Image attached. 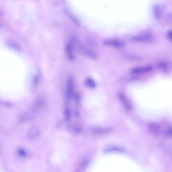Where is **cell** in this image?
Instances as JSON below:
<instances>
[{
  "instance_id": "6",
  "label": "cell",
  "mask_w": 172,
  "mask_h": 172,
  "mask_svg": "<svg viewBox=\"0 0 172 172\" xmlns=\"http://www.w3.org/2000/svg\"><path fill=\"white\" fill-rule=\"evenodd\" d=\"M119 98L125 111L128 112L131 111V106L124 95L122 93L119 94Z\"/></svg>"
},
{
  "instance_id": "8",
  "label": "cell",
  "mask_w": 172,
  "mask_h": 172,
  "mask_svg": "<svg viewBox=\"0 0 172 172\" xmlns=\"http://www.w3.org/2000/svg\"><path fill=\"white\" fill-rule=\"evenodd\" d=\"M152 68L150 66L145 67H139L134 68L131 70L133 73L136 74H141L145 73L151 71Z\"/></svg>"
},
{
  "instance_id": "10",
  "label": "cell",
  "mask_w": 172,
  "mask_h": 172,
  "mask_svg": "<svg viewBox=\"0 0 172 172\" xmlns=\"http://www.w3.org/2000/svg\"><path fill=\"white\" fill-rule=\"evenodd\" d=\"M149 131L153 134H158L160 131V126L156 123H150L148 125Z\"/></svg>"
},
{
  "instance_id": "15",
  "label": "cell",
  "mask_w": 172,
  "mask_h": 172,
  "mask_svg": "<svg viewBox=\"0 0 172 172\" xmlns=\"http://www.w3.org/2000/svg\"><path fill=\"white\" fill-rule=\"evenodd\" d=\"M85 84L88 87L91 88H94L96 87V83L93 79L88 78L85 80Z\"/></svg>"
},
{
  "instance_id": "3",
  "label": "cell",
  "mask_w": 172,
  "mask_h": 172,
  "mask_svg": "<svg viewBox=\"0 0 172 172\" xmlns=\"http://www.w3.org/2000/svg\"><path fill=\"white\" fill-rule=\"evenodd\" d=\"M103 44L106 45L117 48H121L124 47V43L119 40L107 39L103 41Z\"/></svg>"
},
{
  "instance_id": "16",
  "label": "cell",
  "mask_w": 172,
  "mask_h": 172,
  "mask_svg": "<svg viewBox=\"0 0 172 172\" xmlns=\"http://www.w3.org/2000/svg\"><path fill=\"white\" fill-rule=\"evenodd\" d=\"M64 114L66 119L67 120H69L71 118V111L69 106L67 104L65 110Z\"/></svg>"
},
{
  "instance_id": "19",
  "label": "cell",
  "mask_w": 172,
  "mask_h": 172,
  "mask_svg": "<svg viewBox=\"0 0 172 172\" xmlns=\"http://www.w3.org/2000/svg\"><path fill=\"white\" fill-rule=\"evenodd\" d=\"M164 134L167 136L172 137V127L170 128L165 130Z\"/></svg>"
},
{
  "instance_id": "12",
  "label": "cell",
  "mask_w": 172,
  "mask_h": 172,
  "mask_svg": "<svg viewBox=\"0 0 172 172\" xmlns=\"http://www.w3.org/2000/svg\"><path fill=\"white\" fill-rule=\"evenodd\" d=\"M104 152L105 153L118 152L124 153L125 150L124 149L120 148V147L116 146H112L107 148L104 150Z\"/></svg>"
},
{
  "instance_id": "7",
  "label": "cell",
  "mask_w": 172,
  "mask_h": 172,
  "mask_svg": "<svg viewBox=\"0 0 172 172\" xmlns=\"http://www.w3.org/2000/svg\"><path fill=\"white\" fill-rule=\"evenodd\" d=\"M158 67L165 73H169L172 71V62H160Z\"/></svg>"
},
{
  "instance_id": "11",
  "label": "cell",
  "mask_w": 172,
  "mask_h": 172,
  "mask_svg": "<svg viewBox=\"0 0 172 172\" xmlns=\"http://www.w3.org/2000/svg\"><path fill=\"white\" fill-rule=\"evenodd\" d=\"M73 48L71 44L69 43H68L66 47V54L68 58L70 60H73L74 59V56L73 52Z\"/></svg>"
},
{
  "instance_id": "9",
  "label": "cell",
  "mask_w": 172,
  "mask_h": 172,
  "mask_svg": "<svg viewBox=\"0 0 172 172\" xmlns=\"http://www.w3.org/2000/svg\"><path fill=\"white\" fill-rule=\"evenodd\" d=\"M112 129L109 128H95L92 129V133L96 135H103L111 133Z\"/></svg>"
},
{
  "instance_id": "20",
  "label": "cell",
  "mask_w": 172,
  "mask_h": 172,
  "mask_svg": "<svg viewBox=\"0 0 172 172\" xmlns=\"http://www.w3.org/2000/svg\"><path fill=\"white\" fill-rule=\"evenodd\" d=\"M167 36L169 41H172V30H170L167 32Z\"/></svg>"
},
{
  "instance_id": "13",
  "label": "cell",
  "mask_w": 172,
  "mask_h": 172,
  "mask_svg": "<svg viewBox=\"0 0 172 172\" xmlns=\"http://www.w3.org/2000/svg\"><path fill=\"white\" fill-rule=\"evenodd\" d=\"M154 16L157 20H159L162 16V11L159 6L155 5L153 8Z\"/></svg>"
},
{
  "instance_id": "17",
  "label": "cell",
  "mask_w": 172,
  "mask_h": 172,
  "mask_svg": "<svg viewBox=\"0 0 172 172\" xmlns=\"http://www.w3.org/2000/svg\"><path fill=\"white\" fill-rule=\"evenodd\" d=\"M17 154L20 157L23 158L26 157L27 155V152L22 148H19L17 150Z\"/></svg>"
},
{
  "instance_id": "14",
  "label": "cell",
  "mask_w": 172,
  "mask_h": 172,
  "mask_svg": "<svg viewBox=\"0 0 172 172\" xmlns=\"http://www.w3.org/2000/svg\"><path fill=\"white\" fill-rule=\"evenodd\" d=\"M70 129L72 133L76 134H80L82 131V129L80 126L77 124L70 125Z\"/></svg>"
},
{
  "instance_id": "5",
  "label": "cell",
  "mask_w": 172,
  "mask_h": 172,
  "mask_svg": "<svg viewBox=\"0 0 172 172\" xmlns=\"http://www.w3.org/2000/svg\"><path fill=\"white\" fill-rule=\"evenodd\" d=\"M40 134L39 130L36 125H32L28 129L27 135L28 138L32 139H34L38 137Z\"/></svg>"
},
{
  "instance_id": "18",
  "label": "cell",
  "mask_w": 172,
  "mask_h": 172,
  "mask_svg": "<svg viewBox=\"0 0 172 172\" xmlns=\"http://www.w3.org/2000/svg\"><path fill=\"white\" fill-rule=\"evenodd\" d=\"M89 160L85 158V159H83L82 162L80 163V167L81 169H84L85 167H87V165L89 164Z\"/></svg>"
},
{
  "instance_id": "2",
  "label": "cell",
  "mask_w": 172,
  "mask_h": 172,
  "mask_svg": "<svg viewBox=\"0 0 172 172\" xmlns=\"http://www.w3.org/2000/svg\"><path fill=\"white\" fill-rule=\"evenodd\" d=\"M66 97L68 100L73 97L74 95V85L73 80L71 78L68 79L67 83Z\"/></svg>"
},
{
  "instance_id": "1",
  "label": "cell",
  "mask_w": 172,
  "mask_h": 172,
  "mask_svg": "<svg viewBox=\"0 0 172 172\" xmlns=\"http://www.w3.org/2000/svg\"><path fill=\"white\" fill-rule=\"evenodd\" d=\"M70 43L71 44L72 47L81 55L92 59L96 58L97 56L95 53L92 50L84 47L82 44L76 39H72Z\"/></svg>"
},
{
  "instance_id": "4",
  "label": "cell",
  "mask_w": 172,
  "mask_h": 172,
  "mask_svg": "<svg viewBox=\"0 0 172 172\" xmlns=\"http://www.w3.org/2000/svg\"><path fill=\"white\" fill-rule=\"evenodd\" d=\"M153 37L150 32H146L139 36L134 37V41L138 42H150L153 41Z\"/></svg>"
},
{
  "instance_id": "21",
  "label": "cell",
  "mask_w": 172,
  "mask_h": 172,
  "mask_svg": "<svg viewBox=\"0 0 172 172\" xmlns=\"http://www.w3.org/2000/svg\"><path fill=\"white\" fill-rule=\"evenodd\" d=\"M169 20L172 23V14L169 15L168 16Z\"/></svg>"
}]
</instances>
